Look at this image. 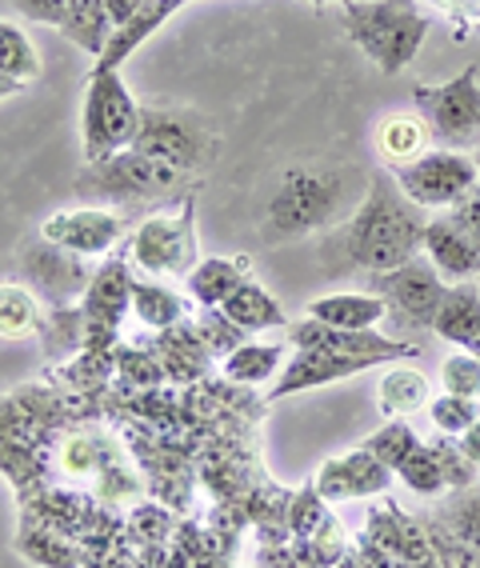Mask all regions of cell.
<instances>
[{"mask_svg": "<svg viewBox=\"0 0 480 568\" xmlns=\"http://www.w3.org/2000/svg\"><path fill=\"white\" fill-rule=\"evenodd\" d=\"M437 520L449 528L457 540H464V545L480 552V488L477 485L457 488V493H452V497L440 505Z\"/></svg>", "mask_w": 480, "mask_h": 568, "instance_id": "cell-30", "label": "cell"}, {"mask_svg": "<svg viewBox=\"0 0 480 568\" xmlns=\"http://www.w3.org/2000/svg\"><path fill=\"white\" fill-rule=\"evenodd\" d=\"M365 448L380 460V465H389L392 473H397V468L420 448V437L412 433L409 420H385V425L365 440Z\"/></svg>", "mask_w": 480, "mask_h": 568, "instance_id": "cell-33", "label": "cell"}, {"mask_svg": "<svg viewBox=\"0 0 480 568\" xmlns=\"http://www.w3.org/2000/svg\"><path fill=\"white\" fill-rule=\"evenodd\" d=\"M305 316L308 321H320V325L348 328V333H372L389 316V305L377 293H328L308 301Z\"/></svg>", "mask_w": 480, "mask_h": 568, "instance_id": "cell-18", "label": "cell"}, {"mask_svg": "<svg viewBox=\"0 0 480 568\" xmlns=\"http://www.w3.org/2000/svg\"><path fill=\"white\" fill-rule=\"evenodd\" d=\"M0 72L17 84H32L41 77V52L29 41V32L12 21H0Z\"/></svg>", "mask_w": 480, "mask_h": 568, "instance_id": "cell-29", "label": "cell"}, {"mask_svg": "<svg viewBox=\"0 0 480 568\" xmlns=\"http://www.w3.org/2000/svg\"><path fill=\"white\" fill-rule=\"evenodd\" d=\"M432 333L449 345L464 348V353L480 356V293L472 284H449V296L432 321Z\"/></svg>", "mask_w": 480, "mask_h": 568, "instance_id": "cell-20", "label": "cell"}, {"mask_svg": "<svg viewBox=\"0 0 480 568\" xmlns=\"http://www.w3.org/2000/svg\"><path fill=\"white\" fill-rule=\"evenodd\" d=\"M372 293L385 296L392 321H405L412 328H432L445 296H449V281L432 268L429 256L420 253L409 264L392 268V273L372 276Z\"/></svg>", "mask_w": 480, "mask_h": 568, "instance_id": "cell-11", "label": "cell"}, {"mask_svg": "<svg viewBox=\"0 0 480 568\" xmlns=\"http://www.w3.org/2000/svg\"><path fill=\"white\" fill-rule=\"evenodd\" d=\"M368 368L377 365H368L360 356H340L328 353V348H297V353L288 356V365L280 368V376L268 385V400H285V396L340 385V381H353V376L368 373Z\"/></svg>", "mask_w": 480, "mask_h": 568, "instance_id": "cell-16", "label": "cell"}, {"mask_svg": "<svg viewBox=\"0 0 480 568\" xmlns=\"http://www.w3.org/2000/svg\"><path fill=\"white\" fill-rule=\"evenodd\" d=\"M397 477L405 480L417 497H445V493H449V480H445V473H440L429 445H420L417 453L397 468Z\"/></svg>", "mask_w": 480, "mask_h": 568, "instance_id": "cell-34", "label": "cell"}, {"mask_svg": "<svg viewBox=\"0 0 480 568\" xmlns=\"http://www.w3.org/2000/svg\"><path fill=\"white\" fill-rule=\"evenodd\" d=\"M84 164L109 161L136 141L141 129V104L124 89L121 72L92 69L84 84Z\"/></svg>", "mask_w": 480, "mask_h": 568, "instance_id": "cell-6", "label": "cell"}, {"mask_svg": "<svg viewBox=\"0 0 480 568\" xmlns=\"http://www.w3.org/2000/svg\"><path fill=\"white\" fill-rule=\"evenodd\" d=\"M457 440H460V453H464V457H469L472 465L480 468V420L472 428H464V433H460Z\"/></svg>", "mask_w": 480, "mask_h": 568, "instance_id": "cell-40", "label": "cell"}, {"mask_svg": "<svg viewBox=\"0 0 480 568\" xmlns=\"http://www.w3.org/2000/svg\"><path fill=\"white\" fill-rule=\"evenodd\" d=\"M17 548L41 568H81V557H76V548H72L69 540L52 537V532L29 525V520H24L21 532H17Z\"/></svg>", "mask_w": 480, "mask_h": 568, "instance_id": "cell-32", "label": "cell"}, {"mask_svg": "<svg viewBox=\"0 0 480 568\" xmlns=\"http://www.w3.org/2000/svg\"><path fill=\"white\" fill-rule=\"evenodd\" d=\"M412 104L437 149H480V72L477 64L445 84H412Z\"/></svg>", "mask_w": 480, "mask_h": 568, "instance_id": "cell-7", "label": "cell"}, {"mask_svg": "<svg viewBox=\"0 0 480 568\" xmlns=\"http://www.w3.org/2000/svg\"><path fill=\"white\" fill-rule=\"evenodd\" d=\"M193 193H184L181 204L161 209L149 221L136 224L129 244V264H136L149 276H188L201 264L196 256V221Z\"/></svg>", "mask_w": 480, "mask_h": 568, "instance_id": "cell-8", "label": "cell"}, {"mask_svg": "<svg viewBox=\"0 0 480 568\" xmlns=\"http://www.w3.org/2000/svg\"><path fill=\"white\" fill-rule=\"evenodd\" d=\"M432 405V381L412 365H392L389 373L380 376L377 388V408L385 420H405V416L420 413Z\"/></svg>", "mask_w": 480, "mask_h": 568, "instance_id": "cell-22", "label": "cell"}, {"mask_svg": "<svg viewBox=\"0 0 480 568\" xmlns=\"http://www.w3.org/2000/svg\"><path fill=\"white\" fill-rule=\"evenodd\" d=\"M133 316L144 328H173L188 316L184 296H176L168 284L133 281Z\"/></svg>", "mask_w": 480, "mask_h": 568, "instance_id": "cell-28", "label": "cell"}, {"mask_svg": "<svg viewBox=\"0 0 480 568\" xmlns=\"http://www.w3.org/2000/svg\"><path fill=\"white\" fill-rule=\"evenodd\" d=\"M181 4H184V0H144L141 9H136L133 17L121 24V29H113V37H109V44H104V52L96 57V64H92V69L121 72V64L133 57L136 44L149 41V37H153V32L161 29V24L168 21Z\"/></svg>", "mask_w": 480, "mask_h": 568, "instance_id": "cell-19", "label": "cell"}, {"mask_svg": "<svg viewBox=\"0 0 480 568\" xmlns=\"http://www.w3.org/2000/svg\"><path fill=\"white\" fill-rule=\"evenodd\" d=\"M196 176L181 173L173 164H161L153 156H141L133 149L109 156V161L84 164L72 193L81 201H101V204H136V201H156V196H176L193 193Z\"/></svg>", "mask_w": 480, "mask_h": 568, "instance_id": "cell-4", "label": "cell"}, {"mask_svg": "<svg viewBox=\"0 0 480 568\" xmlns=\"http://www.w3.org/2000/svg\"><path fill=\"white\" fill-rule=\"evenodd\" d=\"M285 336L293 348H328V353H340V356H360L368 365H400V361L420 356L417 345H409V341H389V336H380L377 328H372V333H348V328L320 325V321H308V316L297 321V325H288Z\"/></svg>", "mask_w": 480, "mask_h": 568, "instance_id": "cell-13", "label": "cell"}, {"mask_svg": "<svg viewBox=\"0 0 480 568\" xmlns=\"http://www.w3.org/2000/svg\"><path fill=\"white\" fill-rule=\"evenodd\" d=\"M389 173L400 184V193L425 213H432V209H449L452 213L480 184L477 156L452 153V149H429L425 156L400 164V169H389Z\"/></svg>", "mask_w": 480, "mask_h": 568, "instance_id": "cell-9", "label": "cell"}, {"mask_svg": "<svg viewBox=\"0 0 480 568\" xmlns=\"http://www.w3.org/2000/svg\"><path fill=\"white\" fill-rule=\"evenodd\" d=\"M129 149L201 181V173L213 169L216 132L213 121L193 109H141V129Z\"/></svg>", "mask_w": 480, "mask_h": 568, "instance_id": "cell-5", "label": "cell"}, {"mask_svg": "<svg viewBox=\"0 0 480 568\" xmlns=\"http://www.w3.org/2000/svg\"><path fill=\"white\" fill-rule=\"evenodd\" d=\"M41 296L17 281H0V341H24L41 333Z\"/></svg>", "mask_w": 480, "mask_h": 568, "instance_id": "cell-27", "label": "cell"}, {"mask_svg": "<svg viewBox=\"0 0 480 568\" xmlns=\"http://www.w3.org/2000/svg\"><path fill=\"white\" fill-rule=\"evenodd\" d=\"M429 416H432V428H437V433H445V437H460L464 428H472L480 420V400L440 393V396H432Z\"/></svg>", "mask_w": 480, "mask_h": 568, "instance_id": "cell-35", "label": "cell"}, {"mask_svg": "<svg viewBox=\"0 0 480 568\" xmlns=\"http://www.w3.org/2000/svg\"><path fill=\"white\" fill-rule=\"evenodd\" d=\"M104 4H109V17H113V29H121V24L129 21V17H133L136 9H141L144 0H104Z\"/></svg>", "mask_w": 480, "mask_h": 568, "instance_id": "cell-41", "label": "cell"}, {"mask_svg": "<svg viewBox=\"0 0 480 568\" xmlns=\"http://www.w3.org/2000/svg\"><path fill=\"white\" fill-rule=\"evenodd\" d=\"M432 448V457H437L440 473H445V480H449V488L457 493V488H469L477 485V473L480 468L472 465L464 453H460V440L457 437H445V433H437V437L429 440Z\"/></svg>", "mask_w": 480, "mask_h": 568, "instance_id": "cell-37", "label": "cell"}, {"mask_svg": "<svg viewBox=\"0 0 480 568\" xmlns=\"http://www.w3.org/2000/svg\"><path fill=\"white\" fill-rule=\"evenodd\" d=\"M41 236L64 253L76 256H104L116 241L124 236V221L113 209H96V204H81V209H61L41 221Z\"/></svg>", "mask_w": 480, "mask_h": 568, "instance_id": "cell-14", "label": "cell"}, {"mask_svg": "<svg viewBox=\"0 0 480 568\" xmlns=\"http://www.w3.org/2000/svg\"><path fill=\"white\" fill-rule=\"evenodd\" d=\"M57 29H61L72 44H81L84 52L101 57L109 37H113V17H109V4H104V0H69V9H64Z\"/></svg>", "mask_w": 480, "mask_h": 568, "instance_id": "cell-26", "label": "cell"}, {"mask_svg": "<svg viewBox=\"0 0 480 568\" xmlns=\"http://www.w3.org/2000/svg\"><path fill=\"white\" fill-rule=\"evenodd\" d=\"M288 365V345L276 341H245L225 356V376L236 385H265L276 381L280 368Z\"/></svg>", "mask_w": 480, "mask_h": 568, "instance_id": "cell-25", "label": "cell"}, {"mask_svg": "<svg viewBox=\"0 0 480 568\" xmlns=\"http://www.w3.org/2000/svg\"><path fill=\"white\" fill-rule=\"evenodd\" d=\"M308 4H317V9H325V4H333V0H308ZM345 4V0H340Z\"/></svg>", "mask_w": 480, "mask_h": 568, "instance_id": "cell-43", "label": "cell"}, {"mask_svg": "<svg viewBox=\"0 0 480 568\" xmlns=\"http://www.w3.org/2000/svg\"><path fill=\"white\" fill-rule=\"evenodd\" d=\"M340 17L348 41L385 77L409 69L429 37V17L417 9V0H345Z\"/></svg>", "mask_w": 480, "mask_h": 568, "instance_id": "cell-3", "label": "cell"}, {"mask_svg": "<svg viewBox=\"0 0 480 568\" xmlns=\"http://www.w3.org/2000/svg\"><path fill=\"white\" fill-rule=\"evenodd\" d=\"M425 209L400 193L389 169H377L368 176V193L345 221V248L353 264L368 273H392L409 264L425 248Z\"/></svg>", "mask_w": 480, "mask_h": 568, "instance_id": "cell-1", "label": "cell"}, {"mask_svg": "<svg viewBox=\"0 0 480 568\" xmlns=\"http://www.w3.org/2000/svg\"><path fill=\"white\" fill-rule=\"evenodd\" d=\"M472 32H480V9H477V21H472Z\"/></svg>", "mask_w": 480, "mask_h": 568, "instance_id": "cell-44", "label": "cell"}, {"mask_svg": "<svg viewBox=\"0 0 480 568\" xmlns=\"http://www.w3.org/2000/svg\"><path fill=\"white\" fill-rule=\"evenodd\" d=\"M248 268H253L248 256H208L184 276V284H188V296L201 308H221L236 284L248 281Z\"/></svg>", "mask_w": 480, "mask_h": 568, "instance_id": "cell-24", "label": "cell"}, {"mask_svg": "<svg viewBox=\"0 0 480 568\" xmlns=\"http://www.w3.org/2000/svg\"><path fill=\"white\" fill-rule=\"evenodd\" d=\"M357 184L360 176L353 169H337V173L333 169H288L268 196L261 236L268 244H288L320 233L328 224L348 221L360 204L357 193H368Z\"/></svg>", "mask_w": 480, "mask_h": 568, "instance_id": "cell-2", "label": "cell"}, {"mask_svg": "<svg viewBox=\"0 0 480 568\" xmlns=\"http://www.w3.org/2000/svg\"><path fill=\"white\" fill-rule=\"evenodd\" d=\"M440 388L452 396H469V400H480V356L457 348L452 356L440 361Z\"/></svg>", "mask_w": 480, "mask_h": 568, "instance_id": "cell-36", "label": "cell"}, {"mask_svg": "<svg viewBox=\"0 0 480 568\" xmlns=\"http://www.w3.org/2000/svg\"><path fill=\"white\" fill-rule=\"evenodd\" d=\"M449 216L460 224V229H464V233L472 236V241L480 244V184L472 189V196H464V201H460L457 209H452Z\"/></svg>", "mask_w": 480, "mask_h": 568, "instance_id": "cell-39", "label": "cell"}, {"mask_svg": "<svg viewBox=\"0 0 480 568\" xmlns=\"http://www.w3.org/2000/svg\"><path fill=\"white\" fill-rule=\"evenodd\" d=\"M12 4L29 21H41V24H61L64 9H69V0H12Z\"/></svg>", "mask_w": 480, "mask_h": 568, "instance_id": "cell-38", "label": "cell"}, {"mask_svg": "<svg viewBox=\"0 0 480 568\" xmlns=\"http://www.w3.org/2000/svg\"><path fill=\"white\" fill-rule=\"evenodd\" d=\"M41 341H44V353L52 361H61L69 353H81L84 348V308L72 305V308H52L49 316L41 321Z\"/></svg>", "mask_w": 480, "mask_h": 568, "instance_id": "cell-31", "label": "cell"}, {"mask_svg": "<svg viewBox=\"0 0 480 568\" xmlns=\"http://www.w3.org/2000/svg\"><path fill=\"white\" fill-rule=\"evenodd\" d=\"M420 253L429 256L432 268L449 284H469L472 276H480V244L452 216L425 224V248Z\"/></svg>", "mask_w": 480, "mask_h": 568, "instance_id": "cell-17", "label": "cell"}, {"mask_svg": "<svg viewBox=\"0 0 480 568\" xmlns=\"http://www.w3.org/2000/svg\"><path fill=\"white\" fill-rule=\"evenodd\" d=\"M477 169H480V149H477Z\"/></svg>", "mask_w": 480, "mask_h": 568, "instance_id": "cell-45", "label": "cell"}, {"mask_svg": "<svg viewBox=\"0 0 480 568\" xmlns=\"http://www.w3.org/2000/svg\"><path fill=\"white\" fill-rule=\"evenodd\" d=\"M133 281L129 273V261L113 256V261L96 264V276H92L89 293H84V348L89 353H104V348L116 341V328H121L124 313H133Z\"/></svg>", "mask_w": 480, "mask_h": 568, "instance_id": "cell-12", "label": "cell"}, {"mask_svg": "<svg viewBox=\"0 0 480 568\" xmlns=\"http://www.w3.org/2000/svg\"><path fill=\"white\" fill-rule=\"evenodd\" d=\"M21 89V84L17 81H9V77H4V72H0V101H4V97H12V92Z\"/></svg>", "mask_w": 480, "mask_h": 568, "instance_id": "cell-42", "label": "cell"}, {"mask_svg": "<svg viewBox=\"0 0 480 568\" xmlns=\"http://www.w3.org/2000/svg\"><path fill=\"white\" fill-rule=\"evenodd\" d=\"M21 276L49 308H72L84 301L96 268L89 264V256L64 253L37 233L21 253Z\"/></svg>", "mask_w": 480, "mask_h": 568, "instance_id": "cell-10", "label": "cell"}, {"mask_svg": "<svg viewBox=\"0 0 480 568\" xmlns=\"http://www.w3.org/2000/svg\"><path fill=\"white\" fill-rule=\"evenodd\" d=\"M389 465H380L365 445L353 448V453H340V457H328L313 477V488L320 493V500L328 505H340V500H365V497H380L389 493L392 485Z\"/></svg>", "mask_w": 480, "mask_h": 568, "instance_id": "cell-15", "label": "cell"}, {"mask_svg": "<svg viewBox=\"0 0 480 568\" xmlns=\"http://www.w3.org/2000/svg\"><path fill=\"white\" fill-rule=\"evenodd\" d=\"M429 124L420 112H389L385 121L377 124V156L385 161V169H400V164L417 161V156L429 153Z\"/></svg>", "mask_w": 480, "mask_h": 568, "instance_id": "cell-21", "label": "cell"}, {"mask_svg": "<svg viewBox=\"0 0 480 568\" xmlns=\"http://www.w3.org/2000/svg\"><path fill=\"white\" fill-rule=\"evenodd\" d=\"M221 313L233 321L241 333H265V328H288V316L285 308H280V301H276L273 293H268L265 284H256L253 276L248 281H241L228 293V301L221 305Z\"/></svg>", "mask_w": 480, "mask_h": 568, "instance_id": "cell-23", "label": "cell"}]
</instances>
